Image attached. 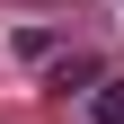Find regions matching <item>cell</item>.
<instances>
[{"label":"cell","mask_w":124,"mask_h":124,"mask_svg":"<svg viewBox=\"0 0 124 124\" xmlns=\"http://www.w3.org/2000/svg\"><path fill=\"white\" fill-rule=\"evenodd\" d=\"M89 124H124V80H106L98 98H89Z\"/></svg>","instance_id":"cell-3"},{"label":"cell","mask_w":124,"mask_h":124,"mask_svg":"<svg viewBox=\"0 0 124 124\" xmlns=\"http://www.w3.org/2000/svg\"><path fill=\"white\" fill-rule=\"evenodd\" d=\"M9 44H18V62H62V36L53 27H18Z\"/></svg>","instance_id":"cell-2"},{"label":"cell","mask_w":124,"mask_h":124,"mask_svg":"<svg viewBox=\"0 0 124 124\" xmlns=\"http://www.w3.org/2000/svg\"><path fill=\"white\" fill-rule=\"evenodd\" d=\"M44 89H62V98L71 89H106V62L98 53H62V62H44Z\"/></svg>","instance_id":"cell-1"}]
</instances>
